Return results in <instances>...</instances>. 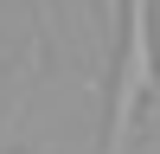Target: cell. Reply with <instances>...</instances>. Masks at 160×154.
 I'll return each mask as SVG.
<instances>
[{"instance_id": "cell-1", "label": "cell", "mask_w": 160, "mask_h": 154, "mask_svg": "<svg viewBox=\"0 0 160 154\" xmlns=\"http://www.w3.org/2000/svg\"><path fill=\"white\" fill-rule=\"evenodd\" d=\"M154 90H160L154 0H122V64H115V90H109V141H102V154H128V135H135Z\"/></svg>"}, {"instance_id": "cell-2", "label": "cell", "mask_w": 160, "mask_h": 154, "mask_svg": "<svg viewBox=\"0 0 160 154\" xmlns=\"http://www.w3.org/2000/svg\"><path fill=\"white\" fill-rule=\"evenodd\" d=\"M32 19H38V32H45V19H51V13H45V0H32Z\"/></svg>"}, {"instance_id": "cell-3", "label": "cell", "mask_w": 160, "mask_h": 154, "mask_svg": "<svg viewBox=\"0 0 160 154\" xmlns=\"http://www.w3.org/2000/svg\"><path fill=\"white\" fill-rule=\"evenodd\" d=\"M102 13H109V19H115V13H122V0H102Z\"/></svg>"}]
</instances>
